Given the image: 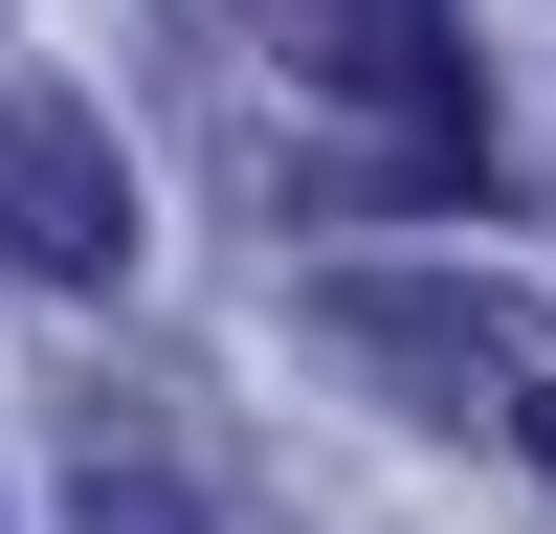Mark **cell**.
<instances>
[{
    "label": "cell",
    "instance_id": "cell-1",
    "mask_svg": "<svg viewBox=\"0 0 556 534\" xmlns=\"http://www.w3.org/2000/svg\"><path fill=\"white\" fill-rule=\"evenodd\" d=\"M0 267H45V290H134V156L67 112V89H0Z\"/></svg>",
    "mask_w": 556,
    "mask_h": 534
},
{
    "label": "cell",
    "instance_id": "cell-2",
    "mask_svg": "<svg viewBox=\"0 0 556 534\" xmlns=\"http://www.w3.org/2000/svg\"><path fill=\"white\" fill-rule=\"evenodd\" d=\"M267 23V67L290 89H334V112H468V67H445V0H245Z\"/></svg>",
    "mask_w": 556,
    "mask_h": 534
},
{
    "label": "cell",
    "instance_id": "cell-3",
    "mask_svg": "<svg viewBox=\"0 0 556 534\" xmlns=\"http://www.w3.org/2000/svg\"><path fill=\"white\" fill-rule=\"evenodd\" d=\"M67 534H201V490H178L156 445H89V490H67Z\"/></svg>",
    "mask_w": 556,
    "mask_h": 534
},
{
    "label": "cell",
    "instance_id": "cell-4",
    "mask_svg": "<svg viewBox=\"0 0 556 534\" xmlns=\"http://www.w3.org/2000/svg\"><path fill=\"white\" fill-rule=\"evenodd\" d=\"M513 445H534V490H556V356H513Z\"/></svg>",
    "mask_w": 556,
    "mask_h": 534
}]
</instances>
